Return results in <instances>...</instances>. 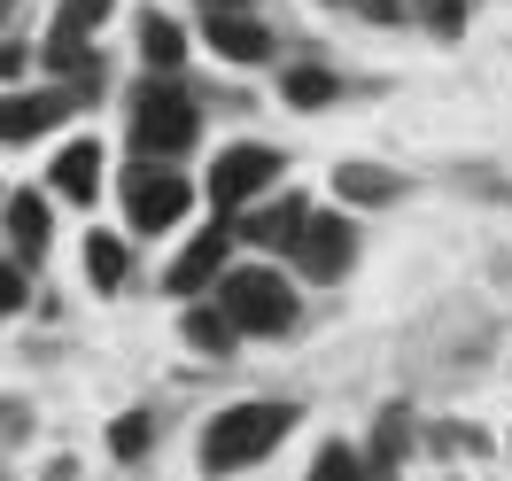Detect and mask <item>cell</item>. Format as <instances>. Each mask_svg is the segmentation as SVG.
Instances as JSON below:
<instances>
[{
	"instance_id": "obj_1",
	"label": "cell",
	"mask_w": 512,
	"mask_h": 481,
	"mask_svg": "<svg viewBox=\"0 0 512 481\" xmlns=\"http://www.w3.org/2000/svg\"><path fill=\"white\" fill-rule=\"evenodd\" d=\"M295 404H225L210 427H202V466L210 474H241V466H256V458H272V450L288 443V427H295Z\"/></svg>"
},
{
	"instance_id": "obj_2",
	"label": "cell",
	"mask_w": 512,
	"mask_h": 481,
	"mask_svg": "<svg viewBox=\"0 0 512 481\" xmlns=\"http://www.w3.org/2000/svg\"><path fill=\"white\" fill-rule=\"evenodd\" d=\"M194 140H202V109H194V94L171 78V70H148V78L132 86V148L179 163Z\"/></svg>"
},
{
	"instance_id": "obj_3",
	"label": "cell",
	"mask_w": 512,
	"mask_h": 481,
	"mask_svg": "<svg viewBox=\"0 0 512 481\" xmlns=\"http://www.w3.org/2000/svg\"><path fill=\"white\" fill-rule=\"evenodd\" d=\"M210 295L233 311L241 334H288L295 326V288L272 272V264H225V280Z\"/></svg>"
},
{
	"instance_id": "obj_4",
	"label": "cell",
	"mask_w": 512,
	"mask_h": 481,
	"mask_svg": "<svg viewBox=\"0 0 512 481\" xmlns=\"http://www.w3.org/2000/svg\"><path fill=\"white\" fill-rule=\"evenodd\" d=\"M187 210H194L187 171H171L163 156H140L125 171V218H132V233H171Z\"/></svg>"
},
{
	"instance_id": "obj_5",
	"label": "cell",
	"mask_w": 512,
	"mask_h": 481,
	"mask_svg": "<svg viewBox=\"0 0 512 481\" xmlns=\"http://www.w3.org/2000/svg\"><path fill=\"white\" fill-rule=\"evenodd\" d=\"M272 179H280V156H272L264 140H233V148L210 163V202H218L225 218H241V210H249Z\"/></svg>"
},
{
	"instance_id": "obj_6",
	"label": "cell",
	"mask_w": 512,
	"mask_h": 481,
	"mask_svg": "<svg viewBox=\"0 0 512 481\" xmlns=\"http://www.w3.org/2000/svg\"><path fill=\"white\" fill-rule=\"evenodd\" d=\"M233 241H241V225H202V233H194L187 249H179V257H171V272H163V288L171 295H210L225 280V249H233Z\"/></svg>"
},
{
	"instance_id": "obj_7",
	"label": "cell",
	"mask_w": 512,
	"mask_h": 481,
	"mask_svg": "<svg viewBox=\"0 0 512 481\" xmlns=\"http://www.w3.org/2000/svg\"><path fill=\"white\" fill-rule=\"evenodd\" d=\"M350 257H357L350 218H311V225H303V241H295V264H303L311 280H342Z\"/></svg>"
},
{
	"instance_id": "obj_8",
	"label": "cell",
	"mask_w": 512,
	"mask_h": 481,
	"mask_svg": "<svg viewBox=\"0 0 512 481\" xmlns=\"http://www.w3.org/2000/svg\"><path fill=\"white\" fill-rule=\"evenodd\" d=\"M70 109H86V94H78V86H39V94H8V140L24 148L32 132H55Z\"/></svg>"
},
{
	"instance_id": "obj_9",
	"label": "cell",
	"mask_w": 512,
	"mask_h": 481,
	"mask_svg": "<svg viewBox=\"0 0 512 481\" xmlns=\"http://www.w3.org/2000/svg\"><path fill=\"white\" fill-rule=\"evenodd\" d=\"M303 225H311V202H303V194H280V202H264V210H241V241H256V249H288V257H295Z\"/></svg>"
},
{
	"instance_id": "obj_10",
	"label": "cell",
	"mask_w": 512,
	"mask_h": 481,
	"mask_svg": "<svg viewBox=\"0 0 512 481\" xmlns=\"http://www.w3.org/2000/svg\"><path fill=\"white\" fill-rule=\"evenodd\" d=\"M202 39L218 47L225 63H264V55H272V32L256 24L249 8H210V24H202Z\"/></svg>"
},
{
	"instance_id": "obj_11",
	"label": "cell",
	"mask_w": 512,
	"mask_h": 481,
	"mask_svg": "<svg viewBox=\"0 0 512 481\" xmlns=\"http://www.w3.org/2000/svg\"><path fill=\"white\" fill-rule=\"evenodd\" d=\"M47 179H55L63 202H94L101 194V140H70L63 156L47 163Z\"/></svg>"
},
{
	"instance_id": "obj_12",
	"label": "cell",
	"mask_w": 512,
	"mask_h": 481,
	"mask_svg": "<svg viewBox=\"0 0 512 481\" xmlns=\"http://www.w3.org/2000/svg\"><path fill=\"white\" fill-rule=\"evenodd\" d=\"M47 233H55V218H47V202H39L32 187H24V194H8V257L39 264V257H47Z\"/></svg>"
},
{
	"instance_id": "obj_13",
	"label": "cell",
	"mask_w": 512,
	"mask_h": 481,
	"mask_svg": "<svg viewBox=\"0 0 512 481\" xmlns=\"http://www.w3.org/2000/svg\"><path fill=\"white\" fill-rule=\"evenodd\" d=\"M334 194L350 202V210H381L404 194V179L388 171V163H334Z\"/></svg>"
},
{
	"instance_id": "obj_14",
	"label": "cell",
	"mask_w": 512,
	"mask_h": 481,
	"mask_svg": "<svg viewBox=\"0 0 512 481\" xmlns=\"http://www.w3.org/2000/svg\"><path fill=\"white\" fill-rule=\"evenodd\" d=\"M140 55H148V70H179V55H187V32H179L163 8H140Z\"/></svg>"
},
{
	"instance_id": "obj_15",
	"label": "cell",
	"mask_w": 512,
	"mask_h": 481,
	"mask_svg": "<svg viewBox=\"0 0 512 481\" xmlns=\"http://www.w3.org/2000/svg\"><path fill=\"white\" fill-rule=\"evenodd\" d=\"M280 101H288V109H326V101H342V78L319 70V63H295L288 78H280Z\"/></svg>"
},
{
	"instance_id": "obj_16",
	"label": "cell",
	"mask_w": 512,
	"mask_h": 481,
	"mask_svg": "<svg viewBox=\"0 0 512 481\" xmlns=\"http://www.w3.org/2000/svg\"><path fill=\"white\" fill-rule=\"evenodd\" d=\"M187 342H194L202 357H233L241 326H233V311H225V303H210V311H187Z\"/></svg>"
},
{
	"instance_id": "obj_17",
	"label": "cell",
	"mask_w": 512,
	"mask_h": 481,
	"mask_svg": "<svg viewBox=\"0 0 512 481\" xmlns=\"http://www.w3.org/2000/svg\"><path fill=\"white\" fill-rule=\"evenodd\" d=\"M125 272H132V249L117 233H94V241H86V280L109 295V288H125Z\"/></svg>"
},
{
	"instance_id": "obj_18",
	"label": "cell",
	"mask_w": 512,
	"mask_h": 481,
	"mask_svg": "<svg viewBox=\"0 0 512 481\" xmlns=\"http://www.w3.org/2000/svg\"><path fill=\"white\" fill-rule=\"evenodd\" d=\"M109 8H117V0H63L55 24H47V39H94L101 24H109Z\"/></svg>"
},
{
	"instance_id": "obj_19",
	"label": "cell",
	"mask_w": 512,
	"mask_h": 481,
	"mask_svg": "<svg viewBox=\"0 0 512 481\" xmlns=\"http://www.w3.org/2000/svg\"><path fill=\"white\" fill-rule=\"evenodd\" d=\"M404 450H412V412L396 404V412H381V435H373V450H365V458L388 474V466H404Z\"/></svg>"
},
{
	"instance_id": "obj_20",
	"label": "cell",
	"mask_w": 512,
	"mask_h": 481,
	"mask_svg": "<svg viewBox=\"0 0 512 481\" xmlns=\"http://www.w3.org/2000/svg\"><path fill=\"white\" fill-rule=\"evenodd\" d=\"M148 443H156V419H148V412H125L117 427H109V450H117L125 466H140V458H148Z\"/></svg>"
},
{
	"instance_id": "obj_21",
	"label": "cell",
	"mask_w": 512,
	"mask_h": 481,
	"mask_svg": "<svg viewBox=\"0 0 512 481\" xmlns=\"http://www.w3.org/2000/svg\"><path fill=\"white\" fill-rule=\"evenodd\" d=\"M412 16L435 39H458V32H466V0H412Z\"/></svg>"
},
{
	"instance_id": "obj_22",
	"label": "cell",
	"mask_w": 512,
	"mask_h": 481,
	"mask_svg": "<svg viewBox=\"0 0 512 481\" xmlns=\"http://www.w3.org/2000/svg\"><path fill=\"white\" fill-rule=\"evenodd\" d=\"M365 466H373L365 450H350V443H326V450H319V466H311V474H365Z\"/></svg>"
},
{
	"instance_id": "obj_23",
	"label": "cell",
	"mask_w": 512,
	"mask_h": 481,
	"mask_svg": "<svg viewBox=\"0 0 512 481\" xmlns=\"http://www.w3.org/2000/svg\"><path fill=\"white\" fill-rule=\"evenodd\" d=\"M404 8H412V0H357V16H373V24H396Z\"/></svg>"
},
{
	"instance_id": "obj_24",
	"label": "cell",
	"mask_w": 512,
	"mask_h": 481,
	"mask_svg": "<svg viewBox=\"0 0 512 481\" xmlns=\"http://www.w3.org/2000/svg\"><path fill=\"white\" fill-rule=\"evenodd\" d=\"M202 8H249V0H202Z\"/></svg>"
}]
</instances>
